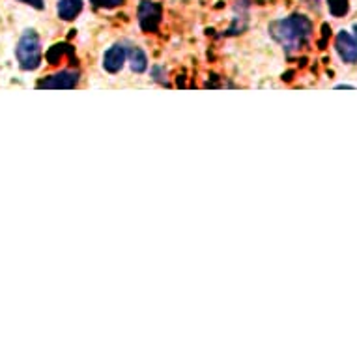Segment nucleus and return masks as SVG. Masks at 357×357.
Wrapping results in <instances>:
<instances>
[{
	"label": "nucleus",
	"instance_id": "6",
	"mask_svg": "<svg viewBox=\"0 0 357 357\" xmlns=\"http://www.w3.org/2000/svg\"><path fill=\"white\" fill-rule=\"evenodd\" d=\"M79 81V75L75 71H62V73H56L47 81L40 82L41 88H73Z\"/></svg>",
	"mask_w": 357,
	"mask_h": 357
},
{
	"label": "nucleus",
	"instance_id": "10",
	"mask_svg": "<svg viewBox=\"0 0 357 357\" xmlns=\"http://www.w3.org/2000/svg\"><path fill=\"white\" fill-rule=\"evenodd\" d=\"M96 6H101V8H114L118 4H122L123 0H92Z\"/></svg>",
	"mask_w": 357,
	"mask_h": 357
},
{
	"label": "nucleus",
	"instance_id": "7",
	"mask_svg": "<svg viewBox=\"0 0 357 357\" xmlns=\"http://www.w3.org/2000/svg\"><path fill=\"white\" fill-rule=\"evenodd\" d=\"M82 10V0H59V6H56V12H59V17L64 19V21H71L75 19Z\"/></svg>",
	"mask_w": 357,
	"mask_h": 357
},
{
	"label": "nucleus",
	"instance_id": "11",
	"mask_svg": "<svg viewBox=\"0 0 357 357\" xmlns=\"http://www.w3.org/2000/svg\"><path fill=\"white\" fill-rule=\"evenodd\" d=\"M19 2H24V4H30V6H34V8L43 6V4H41V0H19Z\"/></svg>",
	"mask_w": 357,
	"mask_h": 357
},
{
	"label": "nucleus",
	"instance_id": "9",
	"mask_svg": "<svg viewBox=\"0 0 357 357\" xmlns=\"http://www.w3.org/2000/svg\"><path fill=\"white\" fill-rule=\"evenodd\" d=\"M328 8L333 17H342L348 8H350V2L348 0H328Z\"/></svg>",
	"mask_w": 357,
	"mask_h": 357
},
{
	"label": "nucleus",
	"instance_id": "4",
	"mask_svg": "<svg viewBox=\"0 0 357 357\" xmlns=\"http://www.w3.org/2000/svg\"><path fill=\"white\" fill-rule=\"evenodd\" d=\"M161 17V8L153 4L150 0H142L141 8H139V23L144 30H155Z\"/></svg>",
	"mask_w": 357,
	"mask_h": 357
},
{
	"label": "nucleus",
	"instance_id": "5",
	"mask_svg": "<svg viewBox=\"0 0 357 357\" xmlns=\"http://www.w3.org/2000/svg\"><path fill=\"white\" fill-rule=\"evenodd\" d=\"M128 59V49L123 47L122 43H116L112 45L109 51L103 56V68H105L109 73H116L123 68V62Z\"/></svg>",
	"mask_w": 357,
	"mask_h": 357
},
{
	"label": "nucleus",
	"instance_id": "3",
	"mask_svg": "<svg viewBox=\"0 0 357 357\" xmlns=\"http://www.w3.org/2000/svg\"><path fill=\"white\" fill-rule=\"evenodd\" d=\"M335 49L346 64L357 62V24H354V32L340 30L335 40Z\"/></svg>",
	"mask_w": 357,
	"mask_h": 357
},
{
	"label": "nucleus",
	"instance_id": "1",
	"mask_svg": "<svg viewBox=\"0 0 357 357\" xmlns=\"http://www.w3.org/2000/svg\"><path fill=\"white\" fill-rule=\"evenodd\" d=\"M271 36L275 38L287 51H299L305 41L309 40L312 24L305 15H292L271 24Z\"/></svg>",
	"mask_w": 357,
	"mask_h": 357
},
{
	"label": "nucleus",
	"instance_id": "2",
	"mask_svg": "<svg viewBox=\"0 0 357 357\" xmlns=\"http://www.w3.org/2000/svg\"><path fill=\"white\" fill-rule=\"evenodd\" d=\"M17 60L23 70H36L41 62L40 38L34 30H26L17 45Z\"/></svg>",
	"mask_w": 357,
	"mask_h": 357
},
{
	"label": "nucleus",
	"instance_id": "8",
	"mask_svg": "<svg viewBox=\"0 0 357 357\" xmlns=\"http://www.w3.org/2000/svg\"><path fill=\"white\" fill-rule=\"evenodd\" d=\"M128 60H129V66H131V70L135 71V73H142V71L146 70L148 59H146V54L142 53L141 47L131 45V47L128 49Z\"/></svg>",
	"mask_w": 357,
	"mask_h": 357
}]
</instances>
